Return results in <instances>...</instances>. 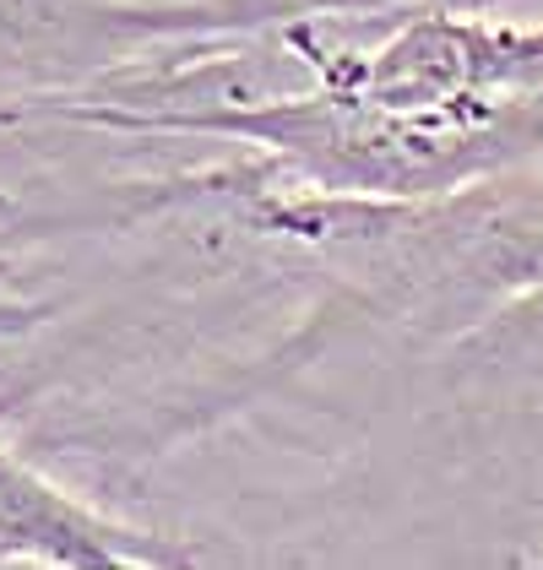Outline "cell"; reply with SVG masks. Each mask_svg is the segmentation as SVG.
I'll list each match as a JSON object with an SVG mask.
<instances>
[{
  "label": "cell",
  "instance_id": "obj_1",
  "mask_svg": "<svg viewBox=\"0 0 543 570\" xmlns=\"http://www.w3.org/2000/svg\"><path fill=\"white\" fill-rule=\"evenodd\" d=\"M136 28V11L115 0H0V82L77 77L103 66Z\"/></svg>",
  "mask_w": 543,
  "mask_h": 570
}]
</instances>
